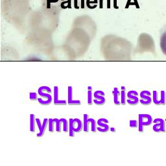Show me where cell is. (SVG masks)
I'll list each match as a JSON object with an SVG mask.
<instances>
[{
	"mask_svg": "<svg viewBox=\"0 0 166 166\" xmlns=\"http://www.w3.org/2000/svg\"><path fill=\"white\" fill-rule=\"evenodd\" d=\"M112 93L114 105L116 106L122 105V103H121V92H119L118 88H114L112 91Z\"/></svg>",
	"mask_w": 166,
	"mask_h": 166,
	"instance_id": "cell-16",
	"label": "cell"
},
{
	"mask_svg": "<svg viewBox=\"0 0 166 166\" xmlns=\"http://www.w3.org/2000/svg\"><path fill=\"white\" fill-rule=\"evenodd\" d=\"M83 131L85 132H89V127L91 126V130L92 132H96L97 129V122L95 121V119L93 118H90L89 116L86 114H84L83 116Z\"/></svg>",
	"mask_w": 166,
	"mask_h": 166,
	"instance_id": "cell-5",
	"label": "cell"
},
{
	"mask_svg": "<svg viewBox=\"0 0 166 166\" xmlns=\"http://www.w3.org/2000/svg\"><path fill=\"white\" fill-rule=\"evenodd\" d=\"M140 103L142 105L147 106L150 105L152 102V98L151 97L152 94L150 92L147 90L142 91L140 93Z\"/></svg>",
	"mask_w": 166,
	"mask_h": 166,
	"instance_id": "cell-11",
	"label": "cell"
},
{
	"mask_svg": "<svg viewBox=\"0 0 166 166\" xmlns=\"http://www.w3.org/2000/svg\"><path fill=\"white\" fill-rule=\"evenodd\" d=\"M36 121H37V125L39 129V132L37 134V137L42 138L44 136L45 132H46L47 127L49 125V119H44L42 123L40 122V119L38 118H37Z\"/></svg>",
	"mask_w": 166,
	"mask_h": 166,
	"instance_id": "cell-13",
	"label": "cell"
},
{
	"mask_svg": "<svg viewBox=\"0 0 166 166\" xmlns=\"http://www.w3.org/2000/svg\"><path fill=\"white\" fill-rule=\"evenodd\" d=\"M153 119L149 114H142L138 116V131L140 132H143L145 126H150L153 123Z\"/></svg>",
	"mask_w": 166,
	"mask_h": 166,
	"instance_id": "cell-4",
	"label": "cell"
},
{
	"mask_svg": "<svg viewBox=\"0 0 166 166\" xmlns=\"http://www.w3.org/2000/svg\"><path fill=\"white\" fill-rule=\"evenodd\" d=\"M73 2L76 8L93 9L101 5V0H73Z\"/></svg>",
	"mask_w": 166,
	"mask_h": 166,
	"instance_id": "cell-2",
	"label": "cell"
},
{
	"mask_svg": "<svg viewBox=\"0 0 166 166\" xmlns=\"http://www.w3.org/2000/svg\"><path fill=\"white\" fill-rule=\"evenodd\" d=\"M105 93L101 90H97L93 93V103L98 106L104 105L106 103Z\"/></svg>",
	"mask_w": 166,
	"mask_h": 166,
	"instance_id": "cell-9",
	"label": "cell"
},
{
	"mask_svg": "<svg viewBox=\"0 0 166 166\" xmlns=\"http://www.w3.org/2000/svg\"><path fill=\"white\" fill-rule=\"evenodd\" d=\"M73 99V87L68 86V102H70Z\"/></svg>",
	"mask_w": 166,
	"mask_h": 166,
	"instance_id": "cell-23",
	"label": "cell"
},
{
	"mask_svg": "<svg viewBox=\"0 0 166 166\" xmlns=\"http://www.w3.org/2000/svg\"><path fill=\"white\" fill-rule=\"evenodd\" d=\"M87 102L88 105H92L93 103V88L92 86H88V96H87Z\"/></svg>",
	"mask_w": 166,
	"mask_h": 166,
	"instance_id": "cell-18",
	"label": "cell"
},
{
	"mask_svg": "<svg viewBox=\"0 0 166 166\" xmlns=\"http://www.w3.org/2000/svg\"><path fill=\"white\" fill-rule=\"evenodd\" d=\"M153 127L152 129L156 132H165L166 122L161 118H156L153 121Z\"/></svg>",
	"mask_w": 166,
	"mask_h": 166,
	"instance_id": "cell-8",
	"label": "cell"
},
{
	"mask_svg": "<svg viewBox=\"0 0 166 166\" xmlns=\"http://www.w3.org/2000/svg\"><path fill=\"white\" fill-rule=\"evenodd\" d=\"M139 122L137 120H131L129 122V126L131 129H138Z\"/></svg>",
	"mask_w": 166,
	"mask_h": 166,
	"instance_id": "cell-24",
	"label": "cell"
},
{
	"mask_svg": "<svg viewBox=\"0 0 166 166\" xmlns=\"http://www.w3.org/2000/svg\"><path fill=\"white\" fill-rule=\"evenodd\" d=\"M160 46L161 52L166 56V25L161 31L160 37Z\"/></svg>",
	"mask_w": 166,
	"mask_h": 166,
	"instance_id": "cell-14",
	"label": "cell"
},
{
	"mask_svg": "<svg viewBox=\"0 0 166 166\" xmlns=\"http://www.w3.org/2000/svg\"><path fill=\"white\" fill-rule=\"evenodd\" d=\"M53 103L55 105L65 106L68 105V102L66 100H60L59 96V87L57 86H54L53 90Z\"/></svg>",
	"mask_w": 166,
	"mask_h": 166,
	"instance_id": "cell-15",
	"label": "cell"
},
{
	"mask_svg": "<svg viewBox=\"0 0 166 166\" xmlns=\"http://www.w3.org/2000/svg\"><path fill=\"white\" fill-rule=\"evenodd\" d=\"M70 127H69V136L71 138H73L75 136V132H81L83 128V122L79 118L75 119H70L69 120Z\"/></svg>",
	"mask_w": 166,
	"mask_h": 166,
	"instance_id": "cell-3",
	"label": "cell"
},
{
	"mask_svg": "<svg viewBox=\"0 0 166 166\" xmlns=\"http://www.w3.org/2000/svg\"><path fill=\"white\" fill-rule=\"evenodd\" d=\"M55 131L57 132H60L62 130V125L60 119L55 118Z\"/></svg>",
	"mask_w": 166,
	"mask_h": 166,
	"instance_id": "cell-22",
	"label": "cell"
},
{
	"mask_svg": "<svg viewBox=\"0 0 166 166\" xmlns=\"http://www.w3.org/2000/svg\"><path fill=\"white\" fill-rule=\"evenodd\" d=\"M61 122L62 125V131L64 132H69V127H70V123L68 120L64 119V118H61Z\"/></svg>",
	"mask_w": 166,
	"mask_h": 166,
	"instance_id": "cell-20",
	"label": "cell"
},
{
	"mask_svg": "<svg viewBox=\"0 0 166 166\" xmlns=\"http://www.w3.org/2000/svg\"><path fill=\"white\" fill-rule=\"evenodd\" d=\"M55 127V119H49V131L50 132H53Z\"/></svg>",
	"mask_w": 166,
	"mask_h": 166,
	"instance_id": "cell-21",
	"label": "cell"
},
{
	"mask_svg": "<svg viewBox=\"0 0 166 166\" xmlns=\"http://www.w3.org/2000/svg\"><path fill=\"white\" fill-rule=\"evenodd\" d=\"M122 90H121V103L122 105H125L127 103V96L126 93V88L125 86H122Z\"/></svg>",
	"mask_w": 166,
	"mask_h": 166,
	"instance_id": "cell-19",
	"label": "cell"
},
{
	"mask_svg": "<svg viewBox=\"0 0 166 166\" xmlns=\"http://www.w3.org/2000/svg\"><path fill=\"white\" fill-rule=\"evenodd\" d=\"M152 102L154 104L160 105H165L166 104V93L164 90H161L160 93L155 90L152 92Z\"/></svg>",
	"mask_w": 166,
	"mask_h": 166,
	"instance_id": "cell-7",
	"label": "cell"
},
{
	"mask_svg": "<svg viewBox=\"0 0 166 166\" xmlns=\"http://www.w3.org/2000/svg\"><path fill=\"white\" fill-rule=\"evenodd\" d=\"M127 103L129 105L135 106L140 103V99L138 97L139 94L136 91L131 90L128 92L127 93Z\"/></svg>",
	"mask_w": 166,
	"mask_h": 166,
	"instance_id": "cell-10",
	"label": "cell"
},
{
	"mask_svg": "<svg viewBox=\"0 0 166 166\" xmlns=\"http://www.w3.org/2000/svg\"><path fill=\"white\" fill-rule=\"evenodd\" d=\"M68 105H73V106H78L81 105V102L79 100H72L70 102H68Z\"/></svg>",
	"mask_w": 166,
	"mask_h": 166,
	"instance_id": "cell-26",
	"label": "cell"
},
{
	"mask_svg": "<svg viewBox=\"0 0 166 166\" xmlns=\"http://www.w3.org/2000/svg\"><path fill=\"white\" fill-rule=\"evenodd\" d=\"M42 7L59 12L70 5V0H41Z\"/></svg>",
	"mask_w": 166,
	"mask_h": 166,
	"instance_id": "cell-1",
	"label": "cell"
},
{
	"mask_svg": "<svg viewBox=\"0 0 166 166\" xmlns=\"http://www.w3.org/2000/svg\"><path fill=\"white\" fill-rule=\"evenodd\" d=\"M110 131H112V132H116V129L115 128H114V127H111L110 129Z\"/></svg>",
	"mask_w": 166,
	"mask_h": 166,
	"instance_id": "cell-27",
	"label": "cell"
},
{
	"mask_svg": "<svg viewBox=\"0 0 166 166\" xmlns=\"http://www.w3.org/2000/svg\"><path fill=\"white\" fill-rule=\"evenodd\" d=\"M38 93L40 96V97L38 99V101L40 105H44V106H47L51 104L53 101V99L50 93L43 91L42 90H41L40 88L38 90Z\"/></svg>",
	"mask_w": 166,
	"mask_h": 166,
	"instance_id": "cell-6",
	"label": "cell"
},
{
	"mask_svg": "<svg viewBox=\"0 0 166 166\" xmlns=\"http://www.w3.org/2000/svg\"><path fill=\"white\" fill-rule=\"evenodd\" d=\"M165 122H166V118H165Z\"/></svg>",
	"mask_w": 166,
	"mask_h": 166,
	"instance_id": "cell-28",
	"label": "cell"
},
{
	"mask_svg": "<svg viewBox=\"0 0 166 166\" xmlns=\"http://www.w3.org/2000/svg\"><path fill=\"white\" fill-rule=\"evenodd\" d=\"M109 122L106 118H100L97 122V129L99 132L102 133L107 132L109 131L110 127H109Z\"/></svg>",
	"mask_w": 166,
	"mask_h": 166,
	"instance_id": "cell-12",
	"label": "cell"
},
{
	"mask_svg": "<svg viewBox=\"0 0 166 166\" xmlns=\"http://www.w3.org/2000/svg\"><path fill=\"white\" fill-rule=\"evenodd\" d=\"M37 118L35 115L31 114H30V123H29V131L31 132H34L36 131V123H37Z\"/></svg>",
	"mask_w": 166,
	"mask_h": 166,
	"instance_id": "cell-17",
	"label": "cell"
},
{
	"mask_svg": "<svg viewBox=\"0 0 166 166\" xmlns=\"http://www.w3.org/2000/svg\"><path fill=\"white\" fill-rule=\"evenodd\" d=\"M29 99L31 101L38 100V94L36 92H31L29 93Z\"/></svg>",
	"mask_w": 166,
	"mask_h": 166,
	"instance_id": "cell-25",
	"label": "cell"
}]
</instances>
